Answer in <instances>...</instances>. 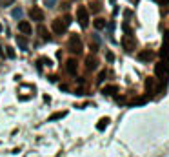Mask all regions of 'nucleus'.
I'll return each instance as SVG.
<instances>
[{
	"label": "nucleus",
	"mask_w": 169,
	"mask_h": 157,
	"mask_svg": "<svg viewBox=\"0 0 169 157\" xmlns=\"http://www.w3.org/2000/svg\"><path fill=\"white\" fill-rule=\"evenodd\" d=\"M155 2H158L160 6H166V4H169V0H155Z\"/></svg>",
	"instance_id": "obj_27"
},
{
	"label": "nucleus",
	"mask_w": 169,
	"mask_h": 157,
	"mask_svg": "<svg viewBox=\"0 0 169 157\" xmlns=\"http://www.w3.org/2000/svg\"><path fill=\"white\" fill-rule=\"evenodd\" d=\"M106 57H107V60H113V59H115V55H113L111 51H107V53H106Z\"/></svg>",
	"instance_id": "obj_26"
},
{
	"label": "nucleus",
	"mask_w": 169,
	"mask_h": 157,
	"mask_svg": "<svg viewBox=\"0 0 169 157\" xmlns=\"http://www.w3.org/2000/svg\"><path fill=\"white\" fill-rule=\"evenodd\" d=\"M6 53H7L9 59H15V51H13V48H6Z\"/></svg>",
	"instance_id": "obj_24"
},
{
	"label": "nucleus",
	"mask_w": 169,
	"mask_h": 157,
	"mask_svg": "<svg viewBox=\"0 0 169 157\" xmlns=\"http://www.w3.org/2000/svg\"><path fill=\"white\" fill-rule=\"evenodd\" d=\"M89 11H91V13H100V11H102V4H100L98 0H93V2L89 4Z\"/></svg>",
	"instance_id": "obj_14"
},
{
	"label": "nucleus",
	"mask_w": 169,
	"mask_h": 157,
	"mask_svg": "<svg viewBox=\"0 0 169 157\" xmlns=\"http://www.w3.org/2000/svg\"><path fill=\"white\" fill-rule=\"evenodd\" d=\"M18 31H22L24 35H31V24L27 20H22V22H18Z\"/></svg>",
	"instance_id": "obj_8"
},
{
	"label": "nucleus",
	"mask_w": 169,
	"mask_h": 157,
	"mask_svg": "<svg viewBox=\"0 0 169 157\" xmlns=\"http://www.w3.org/2000/svg\"><path fill=\"white\" fill-rule=\"evenodd\" d=\"M17 42H18V46H20L22 50H26V48H27V40H26V37L18 35V37H17Z\"/></svg>",
	"instance_id": "obj_18"
},
{
	"label": "nucleus",
	"mask_w": 169,
	"mask_h": 157,
	"mask_svg": "<svg viewBox=\"0 0 169 157\" xmlns=\"http://www.w3.org/2000/svg\"><path fill=\"white\" fill-rule=\"evenodd\" d=\"M13 17H15V18H20V17H22V9H20V8H15V9H13Z\"/></svg>",
	"instance_id": "obj_21"
},
{
	"label": "nucleus",
	"mask_w": 169,
	"mask_h": 157,
	"mask_svg": "<svg viewBox=\"0 0 169 157\" xmlns=\"http://www.w3.org/2000/svg\"><path fill=\"white\" fill-rule=\"evenodd\" d=\"M36 64H38V70H42V66H47V68H49V66H53L51 59H47V57H40Z\"/></svg>",
	"instance_id": "obj_15"
},
{
	"label": "nucleus",
	"mask_w": 169,
	"mask_h": 157,
	"mask_svg": "<svg viewBox=\"0 0 169 157\" xmlns=\"http://www.w3.org/2000/svg\"><path fill=\"white\" fill-rule=\"evenodd\" d=\"M164 42H169V31L164 33Z\"/></svg>",
	"instance_id": "obj_28"
},
{
	"label": "nucleus",
	"mask_w": 169,
	"mask_h": 157,
	"mask_svg": "<svg viewBox=\"0 0 169 157\" xmlns=\"http://www.w3.org/2000/svg\"><path fill=\"white\" fill-rule=\"evenodd\" d=\"M85 68H87L89 71H95L96 68H98V60H96L95 57H87V59H85Z\"/></svg>",
	"instance_id": "obj_9"
},
{
	"label": "nucleus",
	"mask_w": 169,
	"mask_h": 157,
	"mask_svg": "<svg viewBox=\"0 0 169 157\" xmlns=\"http://www.w3.org/2000/svg\"><path fill=\"white\" fill-rule=\"evenodd\" d=\"M65 115H67V112H56V113H53L47 121H56V119H62V117H65Z\"/></svg>",
	"instance_id": "obj_19"
},
{
	"label": "nucleus",
	"mask_w": 169,
	"mask_h": 157,
	"mask_svg": "<svg viewBox=\"0 0 169 157\" xmlns=\"http://www.w3.org/2000/svg\"><path fill=\"white\" fill-rule=\"evenodd\" d=\"M109 123H111V121H109V117H102V119L98 121V124H96V130H100V132H102V130H106L107 126H109Z\"/></svg>",
	"instance_id": "obj_13"
},
{
	"label": "nucleus",
	"mask_w": 169,
	"mask_h": 157,
	"mask_svg": "<svg viewBox=\"0 0 169 157\" xmlns=\"http://www.w3.org/2000/svg\"><path fill=\"white\" fill-rule=\"evenodd\" d=\"M146 88L151 92V90L155 88V79H147V81H146Z\"/></svg>",
	"instance_id": "obj_20"
},
{
	"label": "nucleus",
	"mask_w": 169,
	"mask_h": 157,
	"mask_svg": "<svg viewBox=\"0 0 169 157\" xmlns=\"http://www.w3.org/2000/svg\"><path fill=\"white\" fill-rule=\"evenodd\" d=\"M38 33H40V39H42V40H46V42H49V40H51V35L47 33V29L44 28L42 24L38 26Z\"/></svg>",
	"instance_id": "obj_11"
},
{
	"label": "nucleus",
	"mask_w": 169,
	"mask_h": 157,
	"mask_svg": "<svg viewBox=\"0 0 169 157\" xmlns=\"http://www.w3.org/2000/svg\"><path fill=\"white\" fill-rule=\"evenodd\" d=\"M122 46H124V50L126 51H133L135 48H137V40H135V37L131 35V33H126L124 35V39H122Z\"/></svg>",
	"instance_id": "obj_5"
},
{
	"label": "nucleus",
	"mask_w": 169,
	"mask_h": 157,
	"mask_svg": "<svg viewBox=\"0 0 169 157\" xmlns=\"http://www.w3.org/2000/svg\"><path fill=\"white\" fill-rule=\"evenodd\" d=\"M44 4H46L47 8H55V4H56V0H44Z\"/></svg>",
	"instance_id": "obj_23"
},
{
	"label": "nucleus",
	"mask_w": 169,
	"mask_h": 157,
	"mask_svg": "<svg viewBox=\"0 0 169 157\" xmlns=\"http://www.w3.org/2000/svg\"><path fill=\"white\" fill-rule=\"evenodd\" d=\"M65 70H67V73L76 75V71H78V62H76V59H69V60L65 62Z\"/></svg>",
	"instance_id": "obj_7"
},
{
	"label": "nucleus",
	"mask_w": 169,
	"mask_h": 157,
	"mask_svg": "<svg viewBox=\"0 0 169 157\" xmlns=\"http://www.w3.org/2000/svg\"><path fill=\"white\" fill-rule=\"evenodd\" d=\"M155 73H157L158 79H164V77L169 73V59H164V60H160V62L155 66Z\"/></svg>",
	"instance_id": "obj_4"
},
{
	"label": "nucleus",
	"mask_w": 169,
	"mask_h": 157,
	"mask_svg": "<svg viewBox=\"0 0 169 157\" xmlns=\"http://www.w3.org/2000/svg\"><path fill=\"white\" fill-rule=\"evenodd\" d=\"M67 48H69V51L73 55H80L82 53V40H80V37L78 35H71L69 42H67Z\"/></svg>",
	"instance_id": "obj_2"
},
{
	"label": "nucleus",
	"mask_w": 169,
	"mask_h": 157,
	"mask_svg": "<svg viewBox=\"0 0 169 157\" xmlns=\"http://www.w3.org/2000/svg\"><path fill=\"white\" fill-rule=\"evenodd\" d=\"M93 26H95L96 29H104V28H106V18H100V17L95 18V20H93Z\"/></svg>",
	"instance_id": "obj_17"
},
{
	"label": "nucleus",
	"mask_w": 169,
	"mask_h": 157,
	"mask_svg": "<svg viewBox=\"0 0 169 157\" xmlns=\"http://www.w3.org/2000/svg\"><path fill=\"white\" fill-rule=\"evenodd\" d=\"M151 59H153V51H149V50L138 53V60H151Z\"/></svg>",
	"instance_id": "obj_12"
},
{
	"label": "nucleus",
	"mask_w": 169,
	"mask_h": 157,
	"mask_svg": "<svg viewBox=\"0 0 169 157\" xmlns=\"http://www.w3.org/2000/svg\"><path fill=\"white\" fill-rule=\"evenodd\" d=\"M13 2H15V0H2V2H0V6H2V8H7V6H11Z\"/></svg>",
	"instance_id": "obj_22"
},
{
	"label": "nucleus",
	"mask_w": 169,
	"mask_h": 157,
	"mask_svg": "<svg viewBox=\"0 0 169 157\" xmlns=\"http://www.w3.org/2000/svg\"><path fill=\"white\" fill-rule=\"evenodd\" d=\"M129 2H131V4H138V0H129Z\"/></svg>",
	"instance_id": "obj_29"
},
{
	"label": "nucleus",
	"mask_w": 169,
	"mask_h": 157,
	"mask_svg": "<svg viewBox=\"0 0 169 157\" xmlns=\"http://www.w3.org/2000/svg\"><path fill=\"white\" fill-rule=\"evenodd\" d=\"M2 29H4V28H2V24H0V33H2Z\"/></svg>",
	"instance_id": "obj_31"
},
{
	"label": "nucleus",
	"mask_w": 169,
	"mask_h": 157,
	"mask_svg": "<svg viewBox=\"0 0 169 157\" xmlns=\"http://www.w3.org/2000/svg\"><path fill=\"white\" fill-rule=\"evenodd\" d=\"M160 57H162V59H169V42H164V44H162Z\"/></svg>",
	"instance_id": "obj_16"
},
{
	"label": "nucleus",
	"mask_w": 169,
	"mask_h": 157,
	"mask_svg": "<svg viewBox=\"0 0 169 157\" xmlns=\"http://www.w3.org/2000/svg\"><path fill=\"white\" fill-rule=\"evenodd\" d=\"M76 20H78V24L82 28H87V24H89V11H87L85 6H80L76 9Z\"/></svg>",
	"instance_id": "obj_3"
},
{
	"label": "nucleus",
	"mask_w": 169,
	"mask_h": 157,
	"mask_svg": "<svg viewBox=\"0 0 169 157\" xmlns=\"http://www.w3.org/2000/svg\"><path fill=\"white\" fill-rule=\"evenodd\" d=\"M106 75H107V71H100V75H98V82H102V81L106 79Z\"/></svg>",
	"instance_id": "obj_25"
},
{
	"label": "nucleus",
	"mask_w": 169,
	"mask_h": 157,
	"mask_svg": "<svg viewBox=\"0 0 169 157\" xmlns=\"http://www.w3.org/2000/svg\"><path fill=\"white\" fill-rule=\"evenodd\" d=\"M118 92V86L116 84H109V86H104L102 88V93L104 95H113V93H116Z\"/></svg>",
	"instance_id": "obj_10"
},
{
	"label": "nucleus",
	"mask_w": 169,
	"mask_h": 157,
	"mask_svg": "<svg viewBox=\"0 0 169 157\" xmlns=\"http://www.w3.org/2000/svg\"><path fill=\"white\" fill-rule=\"evenodd\" d=\"M29 17H31V20L35 22H42L46 18V15H44V11L40 8H36V6H33L31 9H29Z\"/></svg>",
	"instance_id": "obj_6"
},
{
	"label": "nucleus",
	"mask_w": 169,
	"mask_h": 157,
	"mask_svg": "<svg viewBox=\"0 0 169 157\" xmlns=\"http://www.w3.org/2000/svg\"><path fill=\"white\" fill-rule=\"evenodd\" d=\"M2 55H4V51H2V48H0V57H2Z\"/></svg>",
	"instance_id": "obj_30"
},
{
	"label": "nucleus",
	"mask_w": 169,
	"mask_h": 157,
	"mask_svg": "<svg viewBox=\"0 0 169 157\" xmlns=\"http://www.w3.org/2000/svg\"><path fill=\"white\" fill-rule=\"evenodd\" d=\"M71 17L69 15H64V17H58V18H55L53 24H51V28H53V31L56 33V35H62V33H65V29L69 28V24H71Z\"/></svg>",
	"instance_id": "obj_1"
}]
</instances>
